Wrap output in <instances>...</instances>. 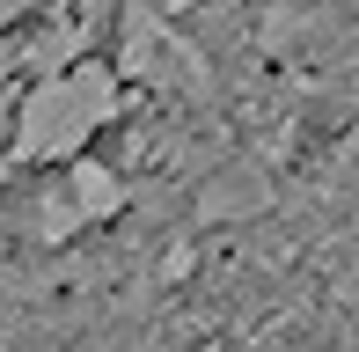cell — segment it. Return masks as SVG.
<instances>
[{
	"label": "cell",
	"mask_w": 359,
	"mask_h": 352,
	"mask_svg": "<svg viewBox=\"0 0 359 352\" xmlns=\"http://www.w3.org/2000/svg\"><path fill=\"white\" fill-rule=\"evenodd\" d=\"M271 205V176L257 162H227L220 176L198 184V220H257Z\"/></svg>",
	"instance_id": "obj_4"
},
{
	"label": "cell",
	"mask_w": 359,
	"mask_h": 352,
	"mask_svg": "<svg viewBox=\"0 0 359 352\" xmlns=\"http://www.w3.org/2000/svg\"><path fill=\"white\" fill-rule=\"evenodd\" d=\"M118 110H125V81L110 74V59H74L67 74H44V81L22 88L8 154H15V162H52V169H67V162L88 154L95 133L118 125Z\"/></svg>",
	"instance_id": "obj_1"
},
{
	"label": "cell",
	"mask_w": 359,
	"mask_h": 352,
	"mask_svg": "<svg viewBox=\"0 0 359 352\" xmlns=\"http://www.w3.org/2000/svg\"><path fill=\"white\" fill-rule=\"evenodd\" d=\"M29 8H44V0H29Z\"/></svg>",
	"instance_id": "obj_7"
},
{
	"label": "cell",
	"mask_w": 359,
	"mask_h": 352,
	"mask_svg": "<svg viewBox=\"0 0 359 352\" xmlns=\"http://www.w3.org/2000/svg\"><path fill=\"white\" fill-rule=\"evenodd\" d=\"M125 81L147 88V95H176V103H198V95H213V67H205V52L184 37V29H169L147 0H125L118 15V67H110Z\"/></svg>",
	"instance_id": "obj_2"
},
{
	"label": "cell",
	"mask_w": 359,
	"mask_h": 352,
	"mask_svg": "<svg viewBox=\"0 0 359 352\" xmlns=\"http://www.w3.org/2000/svg\"><path fill=\"white\" fill-rule=\"evenodd\" d=\"M22 15H29V0H0V37H8V29L22 22Z\"/></svg>",
	"instance_id": "obj_6"
},
{
	"label": "cell",
	"mask_w": 359,
	"mask_h": 352,
	"mask_svg": "<svg viewBox=\"0 0 359 352\" xmlns=\"http://www.w3.org/2000/svg\"><path fill=\"white\" fill-rule=\"evenodd\" d=\"M59 191H67V205L81 213V228H110V220L133 205V191H125V176L110 169V162H95V154H81V162H67L52 176Z\"/></svg>",
	"instance_id": "obj_3"
},
{
	"label": "cell",
	"mask_w": 359,
	"mask_h": 352,
	"mask_svg": "<svg viewBox=\"0 0 359 352\" xmlns=\"http://www.w3.org/2000/svg\"><path fill=\"white\" fill-rule=\"evenodd\" d=\"M29 235H37V243H74V235H88V228H81V213L67 205V191L44 184L37 198H29Z\"/></svg>",
	"instance_id": "obj_5"
}]
</instances>
